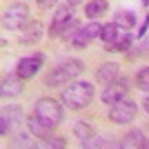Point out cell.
I'll return each mask as SVG.
<instances>
[{
    "mask_svg": "<svg viewBox=\"0 0 149 149\" xmlns=\"http://www.w3.org/2000/svg\"><path fill=\"white\" fill-rule=\"evenodd\" d=\"M85 71V65L80 60H76V58H67V60L58 62L56 67L49 71V76L45 78V82L49 85V87H62L65 82L74 80L78 76Z\"/></svg>",
    "mask_w": 149,
    "mask_h": 149,
    "instance_id": "6da1fadb",
    "label": "cell"
},
{
    "mask_svg": "<svg viewBox=\"0 0 149 149\" xmlns=\"http://www.w3.org/2000/svg\"><path fill=\"white\" fill-rule=\"evenodd\" d=\"M93 100V87L91 82H71L62 91V102L69 109H82Z\"/></svg>",
    "mask_w": 149,
    "mask_h": 149,
    "instance_id": "7a4b0ae2",
    "label": "cell"
},
{
    "mask_svg": "<svg viewBox=\"0 0 149 149\" xmlns=\"http://www.w3.org/2000/svg\"><path fill=\"white\" fill-rule=\"evenodd\" d=\"M33 113H36L45 125H49L51 129L58 127L60 120H62V107H60V102L54 100V98H40L36 102V107H33Z\"/></svg>",
    "mask_w": 149,
    "mask_h": 149,
    "instance_id": "3957f363",
    "label": "cell"
},
{
    "mask_svg": "<svg viewBox=\"0 0 149 149\" xmlns=\"http://www.w3.org/2000/svg\"><path fill=\"white\" fill-rule=\"evenodd\" d=\"M27 16H29V9H27L25 2H16L2 13V27L7 31H20L25 29L27 25Z\"/></svg>",
    "mask_w": 149,
    "mask_h": 149,
    "instance_id": "277c9868",
    "label": "cell"
},
{
    "mask_svg": "<svg viewBox=\"0 0 149 149\" xmlns=\"http://www.w3.org/2000/svg\"><path fill=\"white\" fill-rule=\"evenodd\" d=\"M136 111H138L136 102L123 98L120 102L111 105V109H109V120L116 123V125H127V123H131V120L136 118Z\"/></svg>",
    "mask_w": 149,
    "mask_h": 149,
    "instance_id": "5b68a950",
    "label": "cell"
},
{
    "mask_svg": "<svg viewBox=\"0 0 149 149\" xmlns=\"http://www.w3.org/2000/svg\"><path fill=\"white\" fill-rule=\"evenodd\" d=\"M127 89H129V80L127 78H123V76H118L113 82H109V85H105V89H102V102L105 105H116V102H120V100L127 96Z\"/></svg>",
    "mask_w": 149,
    "mask_h": 149,
    "instance_id": "8992f818",
    "label": "cell"
},
{
    "mask_svg": "<svg viewBox=\"0 0 149 149\" xmlns=\"http://www.w3.org/2000/svg\"><path fill=\"white\" fill-rule=\"evenodd\" d=\"M42 62H45L42 54H31V56H25V58H20L18 65H16V74H18L20 78L29 80V78H33V76L42 69Z\"/></svg>",
    "mask_w": 149,
    "mask_h": 149,
    "instance_id": "52a82bcc",
    "label": "cell"
},
{
    "mask_svg": "<svg viewBox=\"0 0 149 149\" xmlns=\"http://www.w3.org/2000/svg\"><path fill=\"white\" fill-rule=\"evenodd\" d=\"M22 80H25V78H20L18 74L2 76V87H0L2 98H16V96H20V93H22Z\"/></svg>",
    "mask_w": 149,
    "mask_h": 149,
    "instance_id": "ba28073f",
    "label": "cell"
},
{
    "mask_svg": "<svg viewBox=\"0 0 149 149\" xmlns=\"http://www.w3.org/2000/svg\"><path fill=\"white\" fill-rule=\"evenodd\" d=\"M74 20V5H62V7H58V11H56V16H54V20H51V29H49V33L51 36H58L60 33V29L67 22H71Z\"/></svg>",
    "mask_w": 149,
    "mask_h": 149,
    "instance_id": "9c48e42d",
    "label": "cell"
},
{
    "mask_svg": "<svg viewBox=\"0 0 149 149\" xmlns=\"http://www.w3.org/2000/svg\"><path fill=\"white\" fill-rule=\"evenodd\" d=\"M22 31H25V33L20 36V42L22 45H36V42H40L42 36H45V27H42V22H38V20L27 22Z\"/></svg>",
    "mask_w": 149,
    "mask_h": 149,
    "instance_id": "30bf717a",
    "label": "cell"
},
{
    "mask_svg": "<svg viewBox=\"0 0 149 149\" xmlns=\"http://www.w3.org/2000/svg\"><path fill=\"white\" fill-rule=\"evenodd\" d=\"M118 76H120L118 65H116V62H105V65H100L98 71H96V80H98L100 85H109V82H113Z\"/></svg>",
    "mask_w": 149,
    "mask_h": 149,
    "instance_id": "8fae6325",
    "label": "cell"
},
{
    "mask_svg": "<svg viewBox=\"0 0 149 149\" xmlns=\"http://www.w3.org/2000/svg\"><path fill=\"white\" fill-rule=\"evenodd\" d=\"M143 145H145V136H143L140 129L127 131L123 136V140H120V147L123 149H138V147H143Z\"/></svg>",
    "mask_w": 149,
    "mask_h": 149,
    "instance_id": "7c38bea8",
    "label": "cell"
},
{
    "mask_svg": "<svg viewBox=\"0 0 149 149\" xmlns=\"http://www.w3.org/2000/svg\"><path fill=\"white\" fill-rule=\"evenodd\" d=\"M27 127H29V131L33 134V136H38V138H47V136H49V131H51V127H49V125H45L36 113L27 118Z\"/></svg>",
    "mask_w": 149,
    "mask_h": 149,
    "instance_id": "4fadbf2b",
    "label": "cell"
},
{
    "mask_svg": "<svg viewBox=\"0 0 149 149\" xmlns=\"http://www.w3.org/2000/svg\"><path fill=\"white\" fill-rule=\"evenodd\" d=\"M129 29H120V33H118V38L113 40L111 45H107V51H129V47H131V33H127Z\"/></svg>",
    "mask_w": 149,
    "mask_h": 149,
    "instance_id": "5bb4252c",
    "label": "cell"
},
{
    "mask_svg": "<svg viewBox=\"0 0 149 149\" xmlns=\"http://www.w3.org/2000/svg\"><path fill=\"white\" fill-rule=\"evenodd\" d=\"M107 7H109L107 0H91V2H87V7H85V16L96 20V18H100V16H105Z\"/></svg>",
    "mask_w": 149,
    "mask_h": 149,
    "instance_id": "9a60e30c",
    "label": "cell"
},
{
    "mask_svg": "<svg viewBox=\"0 0 149 149\" xmlns=\"http://www.w3.org/2000/svg\"><path fill=\"white\" fill-rule=\"evenodd\" d=\"M120 29H123V27H118L116 22H107V25H102V33H100V40L105 42V47H107V45H111L113 40L118 38Z\"/></svg>",
    "mask_w": 149,
    "mask_h": 149,
    "instance_id": "2e32d148",
    "label": "cell"
},
{
    "mask_svg": "<svg viewBox=\"0 0 149 149\" xmlns=\"http://www.w3.org/2000/svg\"><path fill=\"white\" fill-rule=\"evenodd\" d=\"M74 134L80 143H87L89 138H93V127L87 125V123H82V120H78V123L74 125Z\"/></svg>",
    "mask_w": 149,
    "mask_h": 149,
    "instance_id": "e0dca14e",
    "label": "cell"
},
{
    "mask_svg": "<svg viewBox=\"0 0 149 149\" xmlns=\"http://www.w3.org/2000/svg\"><path fill=\"white\" fill-rule=\"evenodd\" d=\"M113 22L118 27H123V29H131V27L136 25V13L131 11H118L116 16H113Z\"/></svg>",
    "mask_w": 149,
    "mask_h": 149,
    "instance_id": "ac0fdd59",
    "label": "cell"
},
{
    "mask_svg": "<svg viewBox=\"0 0 149 149\" xmlns=\"http://www.w3.org/2000/svg\"><path fill=\"white\" fill-rule=\"evenodd\" d=\"M82 31H85V36H87L89 40H96V38H100V33H102V25H100L98 20H91L89 25L82 27Z\"/></svg>",
    "mask_w": 149,
    "mask_h": 149,
    "instance_id": "d6986e66",
    "label": "cell"
},
{
    "mask_svg": "<svg viewBox=\"0 0 149 149\" xmlns=\"http://www.w3.org/2000/svg\"><path fill=\"white\" fill-rule=\"evenodd\" d=\"M134 82H136L138 89L149 91V67H143V69H140V71L136 74V78H134Z\"/></svg>",
    "mask_w": 149,
    "mask_h": 149,
    "instance_id": "ffe728a7",
    "label": "cell"
},
{
    "mask_svg": "<svg viewBox=\"0 0 149 149\" xmlns=\"http://www.w3.org/2000/svg\"><path fill=\"white\" fill-rule=\"evenodd\" d=\"M78 29H80V25H78V20L74 18L71 22H67V25L62 27L58 36H62V40H67V42H69V40H71V38L76 36V31H78Z\"/></svg>",
    "mask_w": 149,
    "mask_h": 149,
    "instance_id": "44dd1931",
    "label": "cell"
},
{
    "mask_svg": "<svg viewBox=\"0 0 149 149\" xmlns=\"http://www.w3.org/2000/svg\"><path fill=\"white\" fill-rule=\"evenodd\" d=\"M91 42V40H89L87 36H85V31H82V27L78 31H76V36L71 38V40H69V45H71V47H76V49H85V47H87V45Z\"/></svg>",
    "mask_w": 149,
    "mask_h": 149,
    "instance_id": "7402d4cb",
    "label": "cell"
},
{
    "mask_svg": "<svg viewBox=\"0 0 149 149\" xmlns=\"http://www.w3.org/2000/svg\"><path fill=\"white\" fill-rule=\"evenodd\" d=\"M82 147L96 149V147H113V143H109L107 138H89L87 143H82Z\"/></svg>",
    "mask_w": 149,
    "mask_h": 149,
    "instance_id": "603a6c76",
    "label": "cell"
},
{
    "mask_svg": "<svg viewBox=\"0 0 149 149\" xmlns=\"http://www.w3.org/2000/svg\"><path fill=\"white\" fill-rule=\"evenodd\" d=\"M2 113H5V116L11 120L13 125L20 120V109H18V107H13V105H9V109H2Z\"/></svg>",
    "mask_w": 149,
    "mask_h": 149,
    "instance_id": "cb8c5ba5",
    "label": "cell"
},
{
    "mask_svg": "<svg viewBox=\"0 0 149 149\" xmlns=\"http://www.w3.org/2000/svg\"><path fill=\"white\" fill-rule=\"evenodd\" d=\"M11 127H13V123H11L9 118H7L5 113H2V116H0V134H2V136H7Z\"/></svg>",
    "mask_w": 149,
    "mask_h": 149,
    "instance_id": "d4e9b609",
    "label": "cell"
},
{
    "mask_svg": "<svg viewBox=\"0 0 149 149\" xmlns=\"http://www.w3.org/2000/svg\"><path fill=\"white\" fill-rule=\"evenodd\" d=\"M45 145H47V147H56V149H62V147H65L67 143H65V138H49V140H47Z\"/></svg>",
    "mask_w": 149,
    "mask_h": 149,
    "instance_id": "484cf974",
    "label": "cell"
},
{
    "mask_svg": "<svg viewBox=\"0 0 149 149\" xmlns=\"http://www.w3.org/2000/svg\"><path fill=\"white\" fill-rule=\"evenodd\" d=\"M138 51H143V54H149V36H143V42L136 47Z\"/></svg>",
    "mask_w": 149,
    "mask_h": 149,
    "instance_id": "4316f807",
    "label": "cell"
},
{
    "mask_svg": "<svg viewBox=\"0 0 149 149\" xmlns=\"http://www.w3.org/2000/svg\"><path fill=\"white\" fill-rule=\"evenodd\" d=\"M147 27H149V16L145 18V22H143V27H140V31H138V36L143 38V36H147Z\"/></svg>",
    "mask_w": 149,
    "mask_h": 149,
    "instance_id": "83f0119b",
    "label": "cell"
},
{
    "mask_svg": "<svg viewBox=\"0 0 149 149\" xmlns=\"http://www.w3.org/2000/svg\"><path fill=\"white\" fill-rule=\"evenodd\" d=\"M58 0H38V5L42 7V9H47V7H51V5H56Z\"/></svg>",
    "mask_w": 149,
    "mask_h": 149,
    "instance_id": "f1b7e54d",
    "label": "cell"
},
{
    "mask_svg": "<svg viewBox=\"0 0 149 149\" xmlns=\"http://www.w3.org/2000/svg\"><path fill=\"white\" fill-rule=\"evenodd\" d=\"M143 105H145V111L149 113V96H147V98H145V102H143Z\"/></svg>",
    "mask_w": 149,
    "mask_h": 149,
    "instance_id": "f546056e",
    "label": "cell"
},
{
    "mask_svg": "<svg viewBox=\"0 0 149 149\" xmlns=\"http://www.w3.org/2000/svg\"><path fill=\"white\" fill-rule=\"evenodd\" d=\"M67 2H69V5H74V7H76V5H80L82 0H67Z\"/></svg>",
    "mask_w": 149,
    "mask_h": 149,
    "instance_id": "4dcf8cb0",
    "label": "cell"
}]
</instances>
